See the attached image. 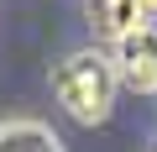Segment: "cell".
Returning a JSON list of instances; mask_svg holds the SVG:
<instances>
[{"label":"cell","instance_id":"cell-2","mask_svg":"<svg viewBox=\"0 0 157 152\" xmlns=\"http://www.w3.org/2000/svg\"><path fill=\"white\" fill-rule=\"evenodd\" d=\"M110 58H115V73H121L126 89L157 95V26H141V32L121 37L110 47Z\"/></svg>","mask_w":157,"mask_h":152},{"label":"cell","instance_id":"cell-5","mask_svg":"<svg viewBox=\"0 0 157 152\" xmlns=\"http://www.w3.org/2000/svg\"><path fill=\"white\" fill-rule=\"evenodd\" d=\"M147 11H157V0H147Z\"/></svg>","mask_w":157,"mask_h":152},{"label":"cell","instance_id":"cell-6","mask_svg":"<svg viewBox=\"0 0 157 152\" xmlns=\"http://www.w3.org/2000/svg\"><path fill=\"white\" fill-rule=\"evenodd\" d=\"M152 152H157V147H152Z\"/></svg>","mask_w":157,"mask_h":152},{"label":"cell","instance_id":"cell-3","mask_svg":"<svg viewBox=\"0 0 157 152\" xmlns=\"http://www.w3.org/2000/svg\"><path fill=\"white\" fill-rule=\"evenodd\" d=\"M84 11H89V26L100 42H121L131 32L147 26V0H84Z\"/></svg>","mask_w":157,"mask_h":152},{"label":"cell","instance_id":"cell-1","mask_svg":"<svg viewBox=\"0 0 157 152\" xmlns=\"http://www.w3.org/2000/svg\"><path fill=\"white\" fill-rule=\"evenodd\" d=\"M115 89H121L115 58L100 47H78L63 63H52V95L78 126H100L115 105Z\"/></svg>","mask_w":157,"mask_h":152},{"label":"cell","instance_id":"cell-4","mask_svg":"<svg viewBox=\"0 0 157 152\" xmlns=\"http://www.w3.org/2000/svg\"><path fill=\"white\" fill-rule=\"evenodd\" d=\"M0 152H63V142L42 121H6L0 126Z\"/></svg>","mask_w":157,"mask_h":152}]
</instances>
